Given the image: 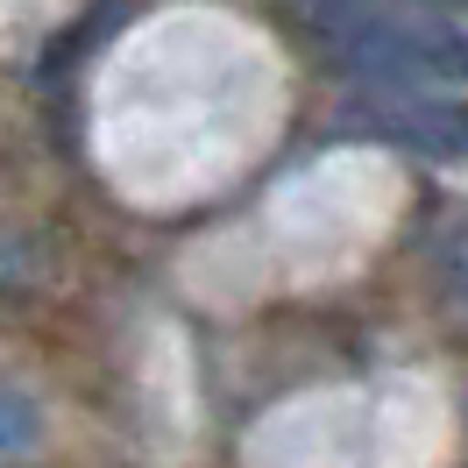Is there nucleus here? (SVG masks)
<instances>
[{"mask_svg": "<svg viewBox=\"0 0 468 468\" xmlns=\"http://www.w3.org/2000/svg\"><path fill=\"white\" fill-rule=\"evenodd\" d=\"M36 440V411L15 398V390H0V454H15V447H29Z\"/></svg>", "mask_w": 468, "mask_h": 468, "instance_id": "nucleus-2", "label": "nucleus"}, {"mask_svg": "<svg viewBox=\"0 0 468 468\" xmlns=\"http://www.w3.org/2000/svg\"><path fill=\"white\" fill-rule=\"evenodd\" d=\"M326 50L362 86H454L468 71V50L440 22H390V15H362V7L326 15Z\"/></svg>", "mask_w": 468, "mask_h": 468, "instance_id": "nucleus-1", "label": "nucleus"}]
</instances>
